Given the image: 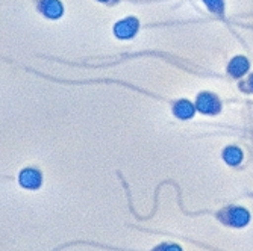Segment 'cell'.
<instances>
[{"label": "cell", "mask_w": 253, "mask_h": 251, "mask_svg": "<svg viewBox=\"0 0 253 251\" xmlns=\"http://www.w3.org/2000/svg\"><path fill=\"white\" fill-rule=\"evenodd\" d=\"M18 181L23 188H28V189H38L41 186V174L37 170L28 168V170H23L18 176Z\"/></svg>", "instance_id": "277c9868"}, {"label": "cell", "mask_w": 253, "mask_h": 251, "mask_svg": "<svg viewBox=\"0 0 253 251\" xmlns=\"http://www.w3.org/2000/svg\"><path fill=\"white\" fill-rule=\"evenodd\" d=\"M202 113L205 115H217L221 109L220 100L217 96H214L212 93H200L197 96L196 105H194Z\"/></svg>", "instance_id": "6da1fadb"}, {"label": "cell", "mask_w": 253, "mask_h": 251, "mask_svg": "<svg viewBox=\"0 0 253 251\" xmlns=\"http://www.w3.org/2000/svg\"><path fill=\"white\" fill-rule=\"evenodd\" d=\"M153 251H182V248L176 244H163Z\"/></svg>", "instance_id": "30bf717a"}, {"label": "cell", "mask_w": 253, "mask_h": 251, "mask_svg": "<svg viewBox=\"0 0 253 251\" xmlns=\"http://www.w3.org/2000/svg\"><path fill=\"white\" fill-rule=\"evenodd\" d=\"M194 112H196V106L188 100H179L173 106V113H174V117L179 118V120L193 118Z\"/></svg>", "instance_id": "8992f818"}, {"label": "cell", "mask_w": 253, "mask_h": 251, "mask_svg": "<svg viewBox=\"0 0 253 251\" xmlns=\"http://www.w3.org/2000/svg\"><path fill=\"white\" fill-rule=\"evenodd\" d=\"M140 29V23L135 17H127L119 23H116L114 26V34H116L117 38L120 39H129L132 36H135V34Z\"/></svg>", "instance_id": "3957f363"}, {"label": "cell", "mask_w": 253, "mask_h": 251, "mask_svg": "<svg viewBox=\"0 0 253 251\" xmlns=\"http://www.w3.org/2000/svg\"><path fill=\"white\" fill-rule=\"evenodd\" d=\"M40 9L41 12L52 20H56L62 15L64 9H62V3L59 0H41L40 2Z\"/></svg>", "instance_id": "5b68a950"}, {"label": "cell", "mask_w": 253, "mask_h": 251, "mask_svg": "<svg viewBox=\"0 0 253 251\" xmlns=\"http://www.w3.org/2000/svg\"><path fill=\"white\" fill-rule=\"evenodd\" d=\"M249 65L250 64H249L247 58H244V56H235L231 62H229L227 72L231 73V76H234V77H241L243 74L247 73Z\"/></svg>", "instance_id": "52a82bcc"}, {"label": "cell", "mask_w": 253, "mask_h": 251, "mask_svg": "<svg viewBox=\"0 0 253 251\" xmlns=\"http://www.w3.org/2000/svg\"><path fill=\"white\" fill-rule=\"evenodd\" d=\"M249 86H250V89L253 91V74H252L250 79H249Z\"/></svg>", "instance_id": "8fae6325"}, {"label": "cell", "mask_w": 253, "mask_h": 251, "mask_svg": "<svg viewBox=\"0 0 253 251\" xmlns=\"http://www.w3.org/2000/svg\"><path fill=\"white\" fill-rule=\"evenodd\" d=\"M100 2H114V0H100Z\"/></svg>", "instance_id": "7c38bea8"}, {"label": "cell", "mask_w": 253, "mask_h": 251, "mask_svg": "<svg viewBox=\"0 0 253 251\" xmlns=\"http://www.w3.org/2000/svg\"><path fill=\"white\" fill-rule=\"evenodd\" d=\"M223 159L229 165H238L243 161V151L238 147H226L223 151Z\"/></svg>", "instance_id": "ba28073f"}, {"label": "cell", "mask_w": 253, "mask_h": 251, "mask_svg": "<svg viewBox=\"0 0 253 251\" xmlns=\"http://www.w3.org/2000/svg\"><path fill=\"white\" fill-rule=\"evenodd\" d=\"M220 216L226 224L232 227H244L250 221V214L243 208H231L224 211Z\"/></svg>", "instance_id": "7a4b0ae2"}, {"label": "cell", "mask_w": 253, "mask_h": 251, "mask_svg": "<svg viewBox=\"0 0 253 251\" xmlns=\"http://www.w3.org/2000/svg\"><path fill=\"white\" fill-rule=\"evenodd\" d=\"M203 2H205L206 6H208L210 11L223 14V9H224V2H223V0H203Z\"/></svg>", "instance_id": "9c48e42d"}]
</instances>
